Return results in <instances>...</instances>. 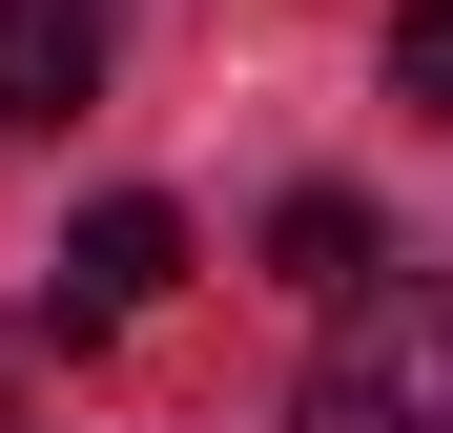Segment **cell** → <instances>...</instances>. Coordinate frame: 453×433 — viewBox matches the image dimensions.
<instances>
[{
    "label": "cell",
    "mask_w": 453,
    "mask_h": 433,
    "mask_svg": "<svg viewBox=\"0 0 453 433\" xmlns=\"http://www.w3.org/2000/svg\"><path fill=\"white\" fill-rule=\"evenodd\" d=\"M104 104V0H0V124H83Z\"/></svg>",
    "instance_id": "obj_3"
},
{
    "label": "cell",
    "mask_w": 453,
    "mask_h": 433,
    "mask_svg": "<svg viewBox=\"0 0 453 433\" xmlns=\"http://www.w3.org/2000/svg\"><path fill=\"white\" fill-rule=\"evenodd\" d=\"M268 268L310 289V310H330V289H371V206H350V186H288V206H268Z\"/></svg>",
    "instance_id": "obj_4"
},
{
    "label": "cell",
    "mask_w": 453,
    "mask_h": 433,
    "mask_svg": "<svg viewBox=\"0 0 453 433\" xmlns=\"http://www.w3.org/2000/svg\"><path fill=\"white\" fill-rule=\"evenodd\" d=\"M288 433H453V268L433 289H330V351H310Z\"/></svg>",
    "instance_id": "obj_1"
},
{
    "label": "cell",
    "mask_w": 453,
    "mask_h": 433,
    "mask_svg": "<svg viewBox=\"0 0 453 433\" xmlns=\"http://www.w3.org/2000/svg\"><path fill=\"white\" fill-rule=\"evenodd\" d=\"M165 289H186V206H165V186H104L83 228H62V268H42V330H62V351H104V330L165 310Z\"/></svg>",
    "instance_id": "obj_2"
},
{
    "label": "cell",
    "mask_w": 453,
    "mask_h": 433,
    "mask_svg": "<svg viewBox=\"0 0 453 433\" xmlns=\"http://www.w3.org/2000/svg\"><path fill=\"white\" fill-rule=\"evenodd\" d=\"M392 83H412V104H453V0H412V21H392Z\"/></svg>",
    "instance_id": "obj_5"
}]
</instances>
